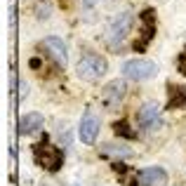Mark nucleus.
I'll return each mask as SVG.
<instances>
[{
    "label": "nucleus",
    "mask_w": 186,
    "mask_h": 186,
    "mask_svg": "<svg viewBox=\"0 0 186 186\" xmlns=\"http://www.w3.org/2000/svg\"><path fill=\"white\" fill-rule=\"evenodd\" d=\"M104 73H106V62H104V57L92 54V52H87V54L80 57V62H78V75H80V78H85V80H97V78H101Z\"/></svg>",
    "instance_id": "f257e3e1"
},
{
    "label": "nucleus",
    "mask_w": 186,
    "mask_h": 186,
    "mask_svg": "<svg viewBox=\"0 0 186 186\" xmlns=\"http://www.w3.org/2000/svg\"><path fill=\"white\" fill-rule=\"evenodd\" d=\"M155 71H158L155 64L149 59H130L123 66L125 78H130V80H151L155 75Z\"/></svg>",
    "instance_id": "f03ea898"
},
{
    "label": "nucleus",
    "mask_w": 186,
    "mask_h": 186,
    "mask_svg": "<svg viewBox=\"0 0 186 186\" xmlns=\"http://www.w3.org/2000/svg\"><path fill=\"white\" fill-rule=\"evenodd\" d=\"M78 137L85 144H94L97 141V137H99V118H97V113L87 111L83 116V120L78 125Z\"/></svg>",
    "instance_id": "7ed1b4c3"
},
{
    "label": "nucleus",
    "mask_w": 186,
    "mask_h": 186,
    "mask_svg": "<svg viewBox=\"0 0 186 186\" xmlns=\"http://www.w3.org/2000/svg\"><path fill=\"white\" fill-rule=\"evenodd\" d=\"M137 118H139L141 130H158L160 127V113H158V108H155L153 104L141 106L139 113H137Z\"/></svg>",
    "instance_id": "20e7f679"
},
{
    "label": "nucleus",
    "mask_w": 186,
    "mask_h": 186,
    "mask_svg": "<svg viewBox=\"0 0 186 186\" xmlns=\"http://www.w3.org/2000/svg\"><path fill=\"white\" fill-rule=\"evenodd\" d=\"M139 179H141L144 186H165L167 174H165V170H160V167H146V170L139 174Z\"/></svg>",
    "instance_id": "39448f33"
},
{
    "label": "nucleus",
    "mask_w": 186,
    "mask_h": 186,
    "mask_svg": "<svg viewBox=\"0 0 186 186\" xmlns=\"http://www.w3.org/2000/svg\"><path fill=\"white\" fill-rule=\"evenodd\" d=\"M111 33H113L111 38H113L116 42H120V40H125V38H127V33H130V17H127V14H123V17H120V19H118V21L113 24V29H111Z\"/></svg>",
    "instance_id": "423d86ee"
},
{
    "label": "nucleus",
    "mask_w": 186,
    "mask_h": 186,
    "mask_svg": "<svg viewBox=\"0 0 186 186\" xmlns=\"http://www.w3.org/2000/svg\"><path fill=\"white\" fill-rule=\"evenodd\" d=\"M123 97H125V83L123 80H116V83H111V85L106 87V99L118 101V99H123Z\"/></svg>",
    "instance_id": "0eeeda50"
}]
</instances>
